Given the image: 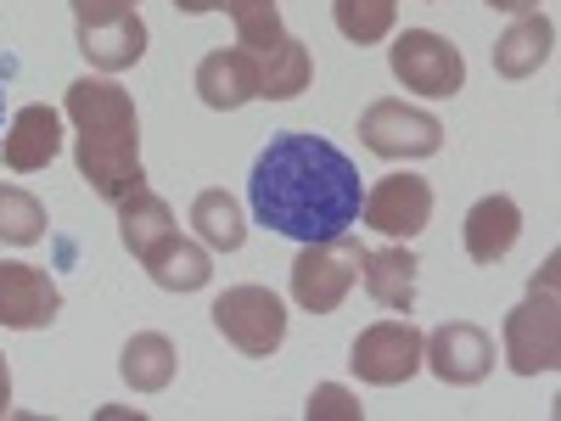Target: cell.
Masks as SVG:
<instances>
[{
	"mask_svg": "<svg viewBox=\"0 0 561 421\" xmlns=\"http://www.w3.org/2000/svg\"><path fill=\"white\" fill-rule=\"evenodd\" d=\"M248 203L259 225L280 230L293 242H332L359 225L365 185L348 152H337L325 135L309 129H280L270 147L253 158L248 174Z\"/></svg>",
	"mask_w": 561,
	"mask_h": 421,
	"instance_id": "cell-1",
	"label": "cell"
},
{
	"mask_svg": "<svg viewBox=\"0 0 561 421\" xmlns=\"http://www.w3.org/2000/svg\"><path fill=\"white\" fill-rule=\"evenodd\" d=\"M62 113L73 118L79 174L90 180V192L102 203H118L147 185V169H140V113L118 79H90V73L73 79Z\"/></svg>",
	"mask_w": 561,
	"mask_h": 421,
	"instance_id": "cell-2",
	"label": "cell"
},
{
	"mask_svg": "<svg viewBox=\"0 0 561 421\" xmlns=\"http://www.w3.org/2000/svg\"><path fill=\"white\" fill-rule=\"evenodd\" d=\"M230 23H237V45L259 62V102H293L314 79V57L298 34H287L275 0H225Z\"/></svg>",
	"mask_w": 561,
	"mask_h": 421,
	"instance_id": "cell-3",
	"label": "cell"
},
{
	"mask_svg": "<svg viewBox=\"0 0 561 421\" xmlns=\"http://www.w3.org/2000/svg\"><path fill=\"white\" fill-rule=\"evenodd\" d=\"M556 270L561 259L550 253L545 270L528 281V298L505 315V365L517 371V377H545V371L561 365V304H556Z\"/></svg>",
	"mask_w": 561,
	"mask_h": 421,
	"instance_id": "cell-4",
	"label": "cell"
},
{
	"mask_svg": "<svg viewBox=\"0 0 561 421\" xmlns=\"http://www.w3.org/2000/svg\"><path fill=\"white\" fill-rule=\"evenodd\" d=\"M214 332L230 343V349H242L248 360H270L280 343H287V304H280L270 287H230L214 298Z\"/></svg>",
	"mask_w": 561,
	"mask_h": 421,
	"instance_id": "cell-5",
	"label": "cell"
},
{
	"mask_svg": "<svg viewBox=\"0 0 561 421\" xmlns=\"http://www.w3.org/2000/svg\"><path fill=\"white\" fill-rule=\"evenodd\" d=\"M388 68L404 90H415V96H433V102H449L460 96L466 84V57L460 45H449L444 34L433 29H404L393 45H388Z\"/></svg>",
	"mask_w": 561,
	"mask_h": 421,
	"instance_id": "cell-6",
	"label": "cell"
},
{
	"mask_svg": "<svg viewBox=\"0 0 561 421\" xmlns=\"http://www.w3.org/2000/svg\"><path fill=\"white\" fill-rule=\"evenodd\" d=\"M359 242L354 237H332V242H304V253L293 259V304L309 315H332L359 281Z\"/></svg>",
	"mask_w": 561,
	"mask_h": 421,
	"instance_id": "cell-7",
	"label": "cell"
},
{
	"mask_svg": "<svg viewBox=\"0 0 561 421\" xmlns=\"http://www.w3.org/2000/svg\"><path fill=\"white\" fill-rule=\"evenodd\" d=\"M359 140H365V152H377L388 163H399V158H433L444 147V124L433 113L399 102V96H382V102H370L359 113Z\"/></svg>",
	"mask_w": 561,
	"mask_h": 421,
	"instance_id": "cell-8",
	"label": "cell"
},
{
	"mask_svg": "<svg viewBox=\"0 0 561 421\" xmlns=\"http://www.w3.org/2000/svg\"><path fill=\"white\" fill-rule=\"evenodd\" d=\"M421 326L404 320H377V326H365V332L354 338L348 349V365H354V377L370 383V388H399L410 383L415 371H421Z\"/></svg>",
	"mask_w": 561,
	"mask_h": 421,
	"instance_id": "cell-9",
	"label": "cell"
},
{
	"mask_svg": "<svg viewBox=\"0 0 561 421\" xmlns=\"http://www.w3.org/2000/svg\"><path fill=\"white\" fill-rule=\"evenodd\" d=\"M359 219L370 230H382L388 242H410L433 225V185L421 174H382L377 185L365 192Z\"/></svg>",
	"mask_w": 561,
	"mask_h": 421,
	"instance_id": "cell-10",
	"label": "cell"
},
{
	"mask_svg": "<svg viewBox=\"0 0 561 421\" xmlns=\"http://www.w3.org/2000/svg\"><path fill=\"white\" fill-rule=\"evenodd\" d=\"M421 365L449 388H472L494 371V338L472 320H444L427 332V343H421Z\"/></svg>",
	"mask_w": 561,
	"mask_h": 421,
	"instance_id": "cell-11",
	"label": "cell"
},
{
	"mask_svg": "<svg viewBox=\"0 0 561 421\" xmlns=\"http://www.w3.org/2000/svg\"><path fill=\"white\" fill-rule=\"evenodd\" d=\"M62 315V287L39 264L0 259V326L12 332H39Z\"/></svg>",
	"mask_w": 561,
	"mask_h": 421,
	"instance_id": "cell-12",
	"label": "cell"
},
{
	"mask_svg": "<svg viewBox=\"0 0 561 421\" xmlns=\"http://www.w3.org/2000/svg\"><path fill=\"white\" fill-rule=\"evenodd\" d=\"M197 96H203V107H214V113H237V107H248V102H259V62L242 52H208L203 62H197Z\"/></svg>",
	"mask_w": 561,
	"mask_h": 421,
	"instance_id": "cell-13",
	"label": "cell"
},
{
	"mask_svg": "<svg viewBox=\"0 0 561 421\" xmlns=\"http://www.w3.org/2000/svg\"><path fill=\"white\" fill-rule=\"evenodd\" d=\"M494 73L500 79H534L556 57V23L545 12H523L500 39H494Z\"/></svg>",
	"mask_w": 561,
	"mask_h": 421,
	"instance_id": "cell-14",
	"label": "cell"
},
{
	"mask_svg": "<svg viewBox=\"0 0 561 421\" xmlns=\"http://www.w3.org/2000/svg\"><path fill=\"white\" fill-rule=\"evenodd\" d=\"M0 152H7V169H18V174L45 169V163L62 152V113L45 107V102L23 107V113L12 118L7 140H0Z\"/></svg>",
	"mask_w": 561,
	"mask_h": 421,
	"instance_id": "cell-15",
	"label": "cell"
},
{
	"mask_svg": "<svg viewBox=\"0 0 561 421\" xmlns=\"http://www.w3.org/2000/svg\"><path fill=\"white\" fill-rule=\"evenodd\" d=\"M517 237H523V208L505 192L472 203V214H466V259L472 264H500L511 248H517Z\"/></svg>",
	"mask_w": 561,
	"mask_h": 421,
	"instance_id": "cell-16",
	"label": "cell"
},
{
	"mask_svg": "<svg viewBox=\"0 0 561 421\" xmlns=\"http://www.w3.org/2000/svg\"><path fill=\"white\" fill-rule=\"evenodd\" d=\"M79 52L96 73H124L147 57V23H140V12L113 23H79Z\"/></svg>",
	"mask_w": 561,
	"mask_h": 421,
	"instance_id": "cell-17",
	"label": "cell"
},
{
	"mask_svg": "<svg viewBox=\"0 0 561 421\" xmlns=\"http://www.w3.org/2000/svg\"><path fill=\"white\" fill-rule=\"evenodd\" d=\"M415 253L410 248H365L359 253V275H365V293L377 298L388 315H410L415 309Z\"/></svg>",
	"mask_w": 561,
	"mask_h": 421,
	"instance_id": "cell-18",
	"label": "cell"
},
{
	"mask_svg": "<svg viewBox=\"0 0 561 421\" xmlns=\"http://www.w3.org/2000/svg\"><path fill=\"white\" fill-rule=\"evenodd\" d=\"M118 208V242H124V253H135V259H152L169 237H174V208L158 197V192H129V197H118L113 203Z\"/></svg>",
	"mask_w": 561,
	"mask_h": 421,
	"instance_id": "cell-19",
	"label": "cell"
},
{
	"mask_svg": "<svg viewBox=\"0 0 561 421\" xmlns=\"http://www.w3.org/2000/svg\"><path fill=\"white\" fill-rule=\"evenodd\" d=\"M147 264V275L158 281L163 293H203L208 281H214V264H208V248L203 242H185L180 230L152 253V259H140Z\"/></svg>",
	"mask_w": 561,
	"mask_h": 421,
	"instance_id": "cell-20",
	"label": "cell"
},
{
	"mask_svg": "<svg viewBox=\"0 0 561 421\" xmlns=\"http://www.w3.org/2000/svg\"><path fill=\"white\" fill-rule=\"evenodd\" d=\"M174 365H180V354L163 332H135L118 354V371H124V383L135 394H163L174 383Z\"/></svg>",
	"mask_w": 561,
	"mask_h": 421,
	"instance_id": "cell-21",
	"label": "cell"
},
{
	"mask_svg": "<svg viewBox=\"0 0 561 421\" xmlns=\"http://www.w3.org/2000/svg\"><path fill=\"white\" fill-rule=\"evenodd\" d=\"M192 225H197V242L214 248V253H237L248 242V214H242V203L230 192H219V185H214V192H197Z\"/></svg>",
	"mask_w": 561,
	"mask_h": 421,
	"instance_id": "cell-22",
	"label": "cell"
},
{
	"mask_svg": "<svg viewBox=\"0 0 561 421\" xmlns=\"http://www.w3.org/2000/svg\"><path fill=\"white\" fill-rule=\"evenodd\" d=\"M337 34L354 45H382L399 23V0H332Z\"/></svg>",
	"mask_w": 561,
	"mask_h": 421,
	"instance_id": "cell-23",
	"label": "cell"
},
{
	"mask_svg": "<svg viewBox=\"0 0 561 421\" xmlns=\"http://www.w3.org/2000/svg\"><path fill=\"white\" fill-rule=\"evenodd\" d=\"M0 242H12V248L45 242V203L23 192V185H0Z\"/></svg>",
	"mask_w": 561,
	"mask_h": 421,
	"instance_id": "cell-24",
	"label": "cell"
},
{
	"mask_svg": "<svg viewBox=\"0 0 561 421\" xmlns=\"http://www.w3.org/2000/svg\"><path fill=\"white\" fill-rule=\"evenodd\" d=\"M304 416H309V421H365V405H359L348 388L325 383V388H314V394H309Z\"/></svg>",
	"mask_w": 561,
	"mask_h": 421,
	"instance_id": "cell-25",
	"label": "cell"
},
{
	"mask_svg": "<svg viewBox=\"0 0 561 421\" xmlns=\"http://www.w3.org/2000/svg\"><path fill=\"white\" fill-rule=\"evenodd\" d=\"M79 23H113V18H129L140 12V0H68Z\"/></svg>",
	"mask_w": 561,
	"mask_h": 421,
	"instance_id": "cell-26",
	"label": "cell"
},
{
	"mask_svg": "<svg viewBox=\"0 0 561 421\" xmlns=\"http://www.w3.org/2000/svg\"><path fill=\"white\" fill-rule=\"evenodd\" d=\"M12 410V371H7V354H0V416Z\"/></svg>",
	"mask_w": 561,
	"mask_h": 421,
	"instance_id": "cell-27",
	"label": "cell"
},
{
	"mask_svg": "<svg viewBox=\"0 0 561 421\" xmlns=\"http://www.w3.org/2000/svg\"><path fill=\"white\" fill-rule=\"evenodd\" d=\"M174 7L197 18V12H225V0H174Z\"/></svg>",
	"mask_w": 561,
	"mask_h": 421,
	"instance_id": "cell-28",
	"label": "cell"
},
{
	"mask_svg": "<svg viewBox=\"0 0 561 421\" xmlns=\"http://www.w3.org/2000/svg\"><path fill=\"white\" fill-rule=\"evenodd\" d=\"M489 7H494V12H517V18H523V12H539V0H489Z\"/></svg>",
	"mask_w": 561,
	"mask_h": 421,
	"instance_id": "cell-29",
	"label": "cell"
},
{
	"mask_svg": "<svg viewBox=\"0 0 561 421\" xmlns=\"http://www.w3.org/2000/svg\"><path fill=\"white\" fill-rule=\"evenodd\" d=\"M0 96H7V90H0Z\"/></svg>",
	"mask_w": 561,
	"mask_h": 421,
	"instance_id": "cell-30",
	"label": "cell"
}]
</instances>
